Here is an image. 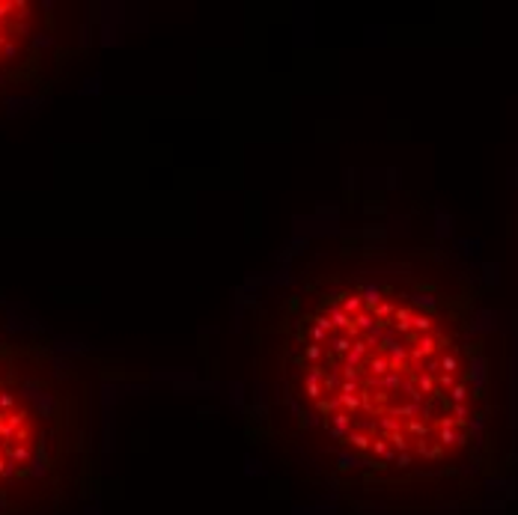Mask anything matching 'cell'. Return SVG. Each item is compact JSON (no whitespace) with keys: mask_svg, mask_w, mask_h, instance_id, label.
Masks as SVG:
<instances>
[{"mask_svg":"<svg viewBox=\"0 0 518 515\" xmlns=\"http://www.w3.org/2000/svg\"><path fill=\"white\" fill-rule=\"evenodd\" d=\"M292 408L340 447L343 468H411L465 444L471 360L435 298L390 274H334L286 322Z\"/></svg>","mask_w":518,"mask_h":515,"instance_id":"cell-1","label":"cell"}]
</instances>
